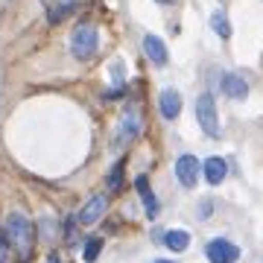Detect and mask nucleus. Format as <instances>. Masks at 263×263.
Here are the masks:
<instances>
[{
	"label": "nucleus",
	"instance_id": "9",
	"mask_svg": "<svg viewBox=\"0 0 263 263\" xmlns=\"http://www.w3.org/2000/svg\"><path fill=\"white\" fill-rule=\"evenodd\" d=\"M143 50H146V56H149L152 65L164 67L170 62V53H167V47H164V41H161L158 35H143Z\"/></svg>",
	"mask_w": 263,
	"mask_h": 263
},
{
	"label": "nucleus",
	"instance_id": "13",
	"mask_svg": "<svg viewBox=\"0 0 263 263\" xmlns=\"http://www.w3.org/2000/svg\"><path fill=\"white\" fill-rule=\"evenodd\" d=\"M164 246H167L170 252H184V249L190 246V234L181 231V228H173V231L164 234Z\"/></svg>",
	"mask_w": 263,
	"mask_h": 263
},
{
	"label": "nucleus",
	"instance_id": "3",
	"mask_svg": "<svg viewBox=\"0 0 263 263\" xmlns=\"http://www.w3.org/2000/svg\"><path fill=\"white\" fill-rule=\"evenodd\" d=\"M143 129V117L138 111V105H126L120 114V120H117V132H114V146H126L132 143Z\"/></svg>",
	"mask_w": 263,
	"mask_h": 263
},
{
	"label": "nucleus",
	"instance_id": "1",
	"mask_svg": "<svg viewBox=\"0 0 263 263\" xmlns=\"http://www.w3.org/2000/svg\"><path fill=\"white\" fill-rule=\"evenodd\" d=\"M6 240L21 249V254L32 252V240H35V228L24 214H9L6 219Z\"/></svg>",
	"mask_w": 263,
	"mask_h": 263
},
{
	"label": "nucleus",
	"instance_id": "12",
	"mask_svg": "<svg viewBox=\"0 0 263 263\" xmlns=\"http://www.w3.org/2000/svg\"><path fill=\"white\" fill-rule=\"evenodd\" d=\"M138 193H141V199H143V205H146V216L149 219H155L158 216V199L152 196V187H149V179L146 176H138Z\"/></svg>",
	"mask_w": 263,
	"mask_h": 263
},
{
	"label": "nucleus",
	"instance_id": "18",
	"mask_svg": "<svg viewBox=\"0 0 263 263\" xmlns=\"http://www.w3.org/2000/svg\"><path fill=\"white\" fill-rule=\"evenodd\" d=\"M65 228H67V243H76V226H73V219H67Z\"/></svg>",
	"mask_w": 263,
	"mask_h": 263
},
{
	"label": "nucleus",
	"instance_id": "22",
	"mask_svg": "<svg viewBox=\"0 0 263 263\" xmlns=\"http://www.w3.org/2000/svg\"><path fill=\"white\" fill-rule=\"evenodd\" d=\"M155 263H173V260H155Z\"/></svg>",
	"mask_w": 263,
	"mask_h": 263
},
{
	"label": "nucleus",
	"instance_id": "11",
	"mask_svg": "<svg viewBox=\"0 0 263 263\" xmlns=\"http://www.w3.org/2000/svg\"><path fill=\"white\" fill-rule=\"evenodd\" d=\"M202 173H205V181L208 184H219V181L226 179V173H228V164L222 158H208L205 164H202Z\"/></svg>",
	"mask_w": 263,
	"mask_h": 263
},
{
	"label": "nucleus",
	"instance_id": "15",
	"mask_svg": "<svg viewBox=\"0 0 263 263\" xmlns=\"http://www.w3.org/2000/svg\"><path fill=\"white\" fill-rule=\"evenodd\" d=\"M100 252H103V240H100V237H91V240L85 243V249H82L85 263H94L97 257H100Z\"/></svg>",
	"mask_w": 263,
	"mask_h": 263
},
{
	"label": "nucleus",
	"instance_id": "6",
	"mask_svg": "<svg viewBox=\"0 0 263 263\" xmlns=\"http://www.w3.org/2000/svg\"><path fill=\"white\" fill-rule=\"evenodd\" d=\"M199 170H202V164H199L193 155H179V161H176V179H179L181 187H193L199 181Z\"/></svg>",
	"mask_w": 263,
	"mask_h": 263
},
{
	"label": "nucleus",
	"instance_id": "16",
	"mask_svg": "<svg viewBox=\"0 0 263 263\" xmlns=\"http://www.w3.org/2000/svg\"><path fill=\"white\" fill-rule=\"evenodd\" d=\"M120 184H123V161L117 167H111V176H108V187L111 190H120Z\"/></svg>",
	"mask_w": 263,
	"mask_h": 263
},
{
	"label": "nucleus",
	"instance_id": "2",
	"mask_svg": "<svg viewBox=\"0 0 263 263\" xmlns=\"http://www.w3.org/2000/svg\"><path fill=\"white\" fill-rule=\"evenodd\" d=\"M100 47V32H97L94 24H79L70 35V53H73L79 62H88V59L97 53Z\"/></svg>",
	"mask_w": 263,
	"mask_h": 263
},
{
	"label": "nucleus",
	"instance_id": "8",
	"mask_svg": "<svg viewBox=\"0 0 263 263\" xmlns=\"http://www.w3.org/2000/svg\"><path fill=\"white\" fill-rule=\"evenodd\" d=\"M158 108L161 114H164V120H176L181 111V94L176 91V88H164L158 97Z\"/></svg>",
	"mask_w": 263,
	"mask_h": 263
},
{
	"label": "nucleus",
	"instance_id": "10",
	"mask_svg": "<svg viewBox=\"0 0 263 263\" xmlns=\"http://www.w3.org/2000/svg\"><path fill=\"white\" fill-rule=\"evenodd\" d=\"M222 91H226L228 100H246V97H249V85H246L243 76L226 73L222 76Z\"/></svg>",
	"mask_w": 263,
	"mask_h": 263
},
{
	"label": "nucleus",
	"instance_id": "4",
	"mask_svg": "<svg viewBox=\"0 0 263 263\" xmlns=\"http://www.w3.org/2000/svg\"><path fill=\"white\" fill-rule=\"evenodd\" d=\"M196 120H199V126H202L205 135H211V138H219V135H222V129H219V114H216V103H214L211 94H202L196 100Z\"/></svg>",
	"mask_w": 263,
	"mask_h": 263
},
{
	"label": "nucleus",
	"instance_id": "14",
	"mask_svg": "<svg viewBox=\"0 0 263 263\" xmlns=\"http://www.w3.org/2000/svg\"><path fill=\"white\" fill-rule=\"evenodd\" d=\"M211 27L216 29V35H219V38L231 35V24H228V18H226V12H222V9H216L214 15H211Z\"/></svg>",
	"mask_w": 263,
	"mask_h": 263
},
{
	"label": "nucleus",
	"instance_id": "17",
	"mask_svg": "<svg viewBox=\"0 0 263 263\" xmlns=\"http://www.w3.org/2000/svg\"><path fill=\"white\" fill-rule=\"evenodd\" d=\"M9 260V240H6V231H0V263Z\"/></svg>",
	"mask_w": 263,
	"mask_h": 263
},
{
	"label": "nucleus",
	"instance_id": "5",
	"mask_svg": "<svg viewBox=\"0 0 263 263\" xmlns=\"http://www.w3.org/2000/svg\"><path fill=\"white\" fill-rule=\"evenodd\" d=\"M205 254H208L211 263H237L240 260V249H237L231 240H226V237L211 240V243L205 246Z\"/></svg>",
	"mask_w": 263,
	"mask_h": 263
},
{
	"label": "nucleus",
	"instance_id": "20",
	"mask_svg": "<svg viewBox=\"0 0 263 263\" xmlns=\"http://www.w3.org/2000/svg\"><path fill=\"white\" fill-rule=\"evenodd\" d=\"M47 263H59V257H56V254H50V257H47Z\"/></svg>",
	"mask_w": 263,
	"mask_h": 263
},
{
	"label": "nucleus",
	"instance_id": "7",
	"mask_svg": "<svg viewBox=\"0 0 263 263\" xmlns=\"http://www.w3.org/2000/svg\"><path fill=\"white\" fill-rule=\"evenodd\" d=\"M105 208H108V199H105V196H91L88 202H85V208L79 211L76 222H79V226H94V222L103 219Z\"/></svg>",
	"mask_w": 263,
	"mask_h": 263
},
{
	"label": "nucleus",
	"instance_id": "19",
	"mask_svg": "<svg viewBox=\"0 0 263 263\" xmlns=\"http://www.w3.org/2000/svg\"><path fill=\"white\" fill-rule=\"evenodd\" d=\"M41 231H44L47 237H53V234H56V228H53V222H50V219H44V222H41Z\"/></svg>",
	"mask_w": 263,
	"mask_h": 263
},
{
	"label": "nucleus",
	"instance_id": "21",
	"mask_svg": "<svg viewBox=\"0 0 263 263\" xmlns=\"http://www.w3.org/2000/svg\"><path fill=\"white\" fill-rule=\"evenodd\" d=\"M158 3H164V6H170V3H176V0H158Z\"/></svg>",
	"mask_w": 263,
	"mask_h": 263
}]
</instances>
